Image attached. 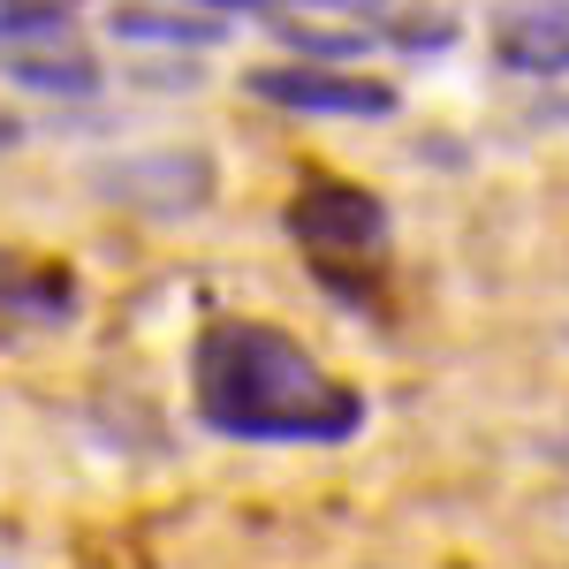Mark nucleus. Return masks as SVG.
Here are the masks:
<instances>
[{
	"instance_id": "obj_1",
	"label": "nucleus",
	"mask_w": 569,
	"mask_h": 569,
	"mask_svg": "<svg viewBox=\"0 0 569 569\" xmlns=\"http://www.w3.org/2000/svg\"><path fill=\"white\" fill-rule=\"evenodd\" d=\"M190 395L228 440H350L365 426V395L266 319H213L190 350Z\"/></svg>"
},
{
	"instance_id": "obj_2",
	"label": "nucleus",
	"mask_w": 569,
	"mask_h": 569,
	"mask_svg": "<svg viewBox=\"0 0 569 569\" xmlns=\"http://www.w3.org/2000/svg\"><path fill=\"white\" fill-rule=\"evenodd\" d=\"M289 236L311 259V273L342 297H365V281L388 259V206L357 182H305L289 198Z\"/></svg>"
},
{
	"instance_id": "obj_3",
	"label": "nucleus",
	"mask_w": 569,
	"mask_h": 569,
	"mask_svg": "<svg viewBox=\"0 0 569 569\" xmlns=\"http://www.w3.org/2000/svg\"><path fill=\"white\" fill-rule=\"evenodd\" d=\"M251 91L289 107V114H365V122L395 114V84H372V77H350V69H319V61L251 69Z\"/></svg>"
},
{
	"instance_id": "obj_4",
	"label": "nucleus",
	"mask_w": 569,
	"mask_h": 569,
	"mask_svg": "<svg viewBox=\"0 0 569 569\" xmlns=\"http://www.w3.org/2000/svg\"><path fill=\"white\" fill-rule=\"evenodd\" d=\"M0 77L23 91H53V99H84L99 84V61L84 53V39L69 23L53 31H23V39H0Z\"/></svg>"
},
{
	"instance_id": "obj_5",
	"label": "nucleus",
	"mask_w": 569,
	"mask_h": 569,
	"mask_svg": "<svg viewBox=\"0 0 569 569\" xmlns=\"http://www.w3.org/2000/svg\"><path fill=\"white\" fill-rule=\"evenodd\" d=\"M493 53L525 77H569V0H509L493 23Z\"/></svg>"
},
{
	"instance_id": "obj_6",
	"label": "nucleus",
	"mask_w": 569,
	"mask_h": 569,
	"mask_svg": "<svg viewBox=\"0 0 569 569\" xmlns=\"http://www.w3.org/2000/svg\"><path fill=\"white\" fill-rule=\"evenodd\" d=\"M114 31L122 39H160V46H220V23L190 16V8H114Z\"/></svg>"
},
{
	"instance_id": "obj_7",
	"label": "nucleus",
	"mask_w": 569,
	"mask_h": 569,
	"mask_svg": "<svg viewBox=\"0 0 569 569\" xmlns=\"http://www.w3.org/2000/svg\"><path fill=\"white\" fill-rule=\"evenodd\" d=\"M53 23H69V8H61V0H0V39L53 31Z\"/></svg>"
},
{
	"instance_id": "obj_8",
	"label": "nucleus",
	"mask_w": 569,
	"mask_h": 569,
	"mask_svg": "<svg viewBox=\"0 0 569 569\" xmlns=\"http://www.w3.org/2000/svg\"><path fill=\"white\" fill-rule=\"evenodd\" d=\"M182 8H273V0H182Z\"/></svg>"
},
{
	"instance_id": "obj_9",
	"label": "nucleus",
	"mask_w": 569,
	"mask_h": 569,
	"mask_svg": "<svg viewBox=\"0 0 569 569\" xmlns=\"http://www.w3.org/2000/svg\"><path fill=\"white\" fill-rule=\"evenodd\" d=\"M327 8H380V0H327Z\"/></svg>"
}]
</instances>
